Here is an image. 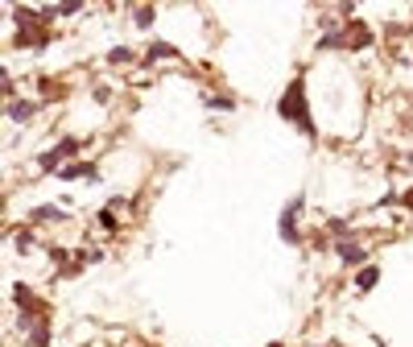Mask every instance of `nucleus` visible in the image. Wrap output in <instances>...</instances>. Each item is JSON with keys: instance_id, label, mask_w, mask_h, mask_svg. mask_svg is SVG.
<instances>
[{"instance_id": "obj_8", "label": "nucleus", "mask_w": 413, "mask_h": 347, "mask_svg": "<svg viewBox=\"0 0 413 347\" xmlns=\"http://www.w3.org/2000/svg\"><path fill=\"white\" fill-rule=\"evenodd\" d=\"M376 281H380V269H372V265H368V269H360V273H356V290H372Z\"/></svg>"}, {"instance_id": "obj_4", "label": "nucleus", "mask_w": 413, "mask_h": 347, "mask_svg": "<svg viewBox=\"0 0 413 347\" xmlns=\"http://www.w3.org/2000/svg\"><path fill=\"white\" fill-rule=\"evenodd\" d=\"M38 116V103H29V99H13L9 103V120L13 124H25V120H33Z\"/></svg>"}, {"instance_id": "obj_11", "label": "nucleus", "mask_w": 413, "mask_h": 347, "mask_svg": "<svg viewBox=\"0 0 413 347\" xmlns=\"http://www.w3.org/2000/svg\"><path fill=\"white\" fill-rule=\"evenodd\" d=\"M207 103H211V112H232V108H236V99H207Z\"/></svg>"}, {"instance_id": "obj_1", "label": "nucleus", "mask_w": 413, "mask_h": 347, "mask_svg": "<svg viewBox=\"0 0 413 347\" xmlns=\"http://www.w3.org/2000/svg\"><path fill=\"white\" fill-rule=\"evenodd\" d=\"M281 116L285 120H293L306 137H315V120H310V112H306V96H302V79L298 83H290V91L281 96Z\"/></svg>"}, {"instance_id": "obj_5", "label": "nucleus", "mask_w": 413, "mask_h": 347, "mask_svg": "<svg viewBox=\"0 0 413 347\" xmlns=\"http://www.w3.org/2000/svg\"><path fill=\"white\" fill-rule=\"evenodd\" d=\"M25 347H50V326L46 319H33L29 322V343Z\"/></svg>"}, {"instance_id": "obj_2", "label": "nucleus", "mask_w": 413, "mask_h": 347, "mask_svg": "<svg viewBox=\"0 0 413 347\" xmlns=\"http://www.w3.org/2000/svg\"><path fill=\"white\" fill-rule=\"evenodd\" d=\"M302 207H306V198L298 195L285 203V211H281V220H277V227H281V240L285 244H302V236H298V215H302Z\"/></svg>"}, {"instance_id": "obj_6", "label": "nucleus", "mask_w": 413, "mask_h": 347, "mask_svg": "<svg viewBox=\"0 0 413 347\" xmlns=\"http://www.w3.org/2000/svg\"><path fill=\"white\" fill-rule=\"evenodd\" d=\"M67 220V211H58V207H38V211H29V223H62Z\"/></svg>"}, {"instance_id": "obj_3", "label": "nucleus", "mask_w": 413, "mask_h": 347, "mask_svg": "<svg viewBox=\"0 0 413 347\" xmlns=\"http://www.w3.org/2000/svg\"><path fill=\"white\" fill-rule=\"evenodd\" d=\"M335 256H339L343 265H364V256H368V248L364 244H356V240H335Z\"/></svg>"}, {"instance_id": "obj_9", "label": "nucleus", "mask_w": 413, "mask_h": 347, "mask_svg": "<svg viewBox=\"0 0 413 347\" xmlns=\"http://www.w3.org/2000/svg\"><path fill=\"white\" fill-rule=\"evenodd\" d=\"M157 21V13H153V4H141V8H137V13H132V25H137V29H149V25Z\"/></svg>"}, {"instance_id": "obj_10", "label": "nucleus", "mask_w": 413, "mask_h": 347, "mask_svg": "<svg viewBox=\"0 0 413 347\" xmlns=\"http://www.w3.org/2000/svg\"><path fill=\"white\" fill-rule=\"evenodd\" d=\"M132 58H137V54H132L128 46H116L112 54H108V62H112V67H124V62H132Z\"/></svg>"}, {"instance_id": "obj_7", "label": "nucleus", "mask_w": 413, "mask_h": 347, "mask_svg": "<svg viewBox=\"0 0 413 347\" xmlns=\"http://www.w3.org/2000/svg\"><path fill=\"white\" fill-rule=\"evenodd\" d=\"M87 174H96V170H91L87 161H74V166H62L58 178H62V182H79V178H87Z\"/></svg>"}, {"instance_id": "obj_12", "label": "nucleus", "mask_w": 413, "mask_h": 347, "mask_svg": "<svg viewBox=\"0 0 413 347\" xmlns=\"http://www.w3.org/2000/svg\"><path fill=\"white\" fill-rule=\"evenodd\" d=\"M405 207H409V211H413V190H405Z\"/></svg>"}]
</instances>
